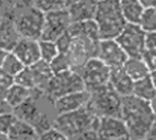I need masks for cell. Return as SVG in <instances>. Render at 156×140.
I'll return each instance as SVG.
<instances>
[{"mask_svg":"<svg viewBox=\"0 0 156 140\" xmlns=\"http://www.w3.org/2000/svg\"><path fill=\"white\" fill-rule=\"evenodd\" d=\"M132 95L146 101L155 99V72H151L148 76L133 81Z\"/></svg>","mask_w":156,"mask_h":140,"instance_id":"19","label":"cell"},{"mask_svg":"<svg viewBox=\"0 0 156 140\" xmlns=\"http://www.w3.org/2000/svg\"><path fill=\"white\" fill-rule=\"evenodd\" d=\"M155 99L146 101L133 95L122 97L121 118L125 123L130 138L144 139L156 123Z\"/></svg>","mask_w":156,"mask_h":140,"instance_id":"1","label":"cell"},{"mask_svg":"<svg viewBox=\"0 0 156 140\" xmlns=\"http://www.w3.org/2000/svg\"><path fill=\"white\" fill-rule=\"evenodd\" d=\"M138 25L144 32H153L156 28V10L155 6L144 8Z\"/></svg>","mask_w":156,"mask_h":140,"instance_id":"26","label":"cell"},{"mask_svg":"<svg viewBox=\"0 0 156 140\" xmlns=\"http://www.w3.org/2000/svg\"><path fill=\"white\" fill-rule=\"evenodd\" d=\"M44 16L45 13L35 5L17 13L14 17V22L20 36L39 40L44 25Z\"/></svg>","mask_w":156,"mask_h":140,"instance_id":"7","label":"cell"},{"mask_svg":"<svg viewBox=\"0 0 156 140\" xmlns=\"http://www.w3.org/2000/svg\"><path fill=\"white\" fill-rule=\"evenodd\" d=\"M32 94V89L21 86L17 83H14L9 88L5 91V97L7 104L13 109L20 105Z\"/></svg>","mask_w":156,"mask_h":140,"instance_id":"23","label":"cell"},{"mask_svg":"<svg viewBox=\"0 0 156 140\" xmlns=\"http://www.w3.org/2000/svg\"><path fill=\"white\" fill-rule=\"evenodd\" d=\"M97 135L98 138L102 139H130L125 123L117 117L99 118Z\"/></svg>","mask_w":156,"mask_h":140,"instance_id":"13","label":"cell"},{"mask_svg":"<svg viewBox=\"0 0 156 140\" xmlns=\"http://www.w3.org/2000/svg\"><path fill=\"white\" fill-rule=\"evenodd\" d=\"M20 37L14 22V17L2 15L0 19V49L8 52L12 51Z\"/></svg>","mask_w":156,"mask_h":140,"instance_id":"16","label":"cell"},{"mask_svg":"<svg viewBox=\"0 0 156 140\" xmlns=\"http://www.w3.org/2000/svg\"><path fill=\"white\" fill-rule=\"evenodd\" d=\"M15 83V78L13 76L7 74L4 70L0 69V91L5 92Z\"/></svg>","mask_w":156,"mask_h":140,"instance_id":"33","label":"cell"},{"mask_svg":"<svg viewBox=\"0 0 156 140\" xmlns=\"http://www.w3.org/2000/svg\"><path fill=\"white\" fill-rule=\"evenodd\" d=\"M90 92V97L85 105L89 111L97 118H121L122 97L107 83Z\"/></svg>","mask_w":156,"mask_h":140,"instance_id":"4","label":"cell"},{"mask_svg":"<svg viewBox=\"0 0 156 140\" xmlns=\"http://www.w3.org/2000/svg\"><path fill=\"white\" fill-rule=\"evenodd\" d=\"M38 138L41 139H66L65 136L58 131L57 128H55L53 126L44 131L41 135H39Z\"/></svg>","mask_w":156,"mask_h":140,"instance_id":"34","label":"cell"},{"mask_svg":"<svg viewBox=\"0 0 156 140\" xmlns=\"http://www.w3.org/2000/svg\"><path fill=\"white\" fill-rule=\"evenodd\" d=\"M34 5L44 13L65 7L64 0H34Z\"/></svg>","mask_w":156,"mask_h":140,"instance_id":"30","label":"cell"},{"mask_svg":"<svg viewBox=\"0 0 156 140\" xmlns=\"http://www.w3.org/2000/svg\"><path fill=\"white\" fill-rule=\"evenodd\" d=\"M122 67L133 81L141 79L151 73L141 57H128Z\"/></svg>","mask_w":156,"mask_h":140,"instance_id":"25","label":"cell"},{"mask_svg":"<svg viewBox=\"0 0 156 140\" xmlns=\"http://www.w3.org/2000/svg\"><path fill=\"white\" fill-rule=\"evenodd\" d=\"M24 67L25 66L22 64V62L10 51L7 52L0 69L15 77Z\"/></svg>","mask_w":156,"mask_h":140,"instance_id":"27","label":"cell"},{"mask_svg":"<svg viewBox=\"0 0 156 140\" xmlns=\"http://www.w3.org/2000/svg\"><path fill=\"white\" fill-rule=\"evenodd\" d=\"M39 46V53H40V59L49 64L51 60L58 54V50L55 41L49 40H38Z\"/></svg>","mask_w":156,"mask_h":140,"instance_id":"28","label":"cell"},{"mask_svg":"<svg viewBox=\"0 0 156 140\" xmlns=\"http://www.w3.org/2000/svg\"><path fill=\"white\" fill-rule=\"evenodd\" d=\"M67 32L72 36L76 35H83L92 40H100L99 28L94 19H89L80 22H72L67 29Z\"/></svg>","mask_w":156,"mask_h":140,"instance_id":"21","label":"cell"},{"mask_svg":"<svg viewBox=\"0 0 156 140\" xmlns=\"http://www.w3.org/2000/svg\"><path fill=\"white\" fill-rule=\"evenodd\" d=\"M109 84L121 97L132 95L133 80L126 73L122 66L110 68Z\"/></svg>","mask_w":156,"mask_h":140,"instance_id":"17","label":"cell"},{"mask_svg":"<svg viewBox=\"0 0 156 140\" xmlns=\"http://www.w3.org/2000/svg\"><path fill=\"white\" fill-rule=\"evenodd\" d=\"M53 74L62 72L68 69H71L69 57L66 53H59L51 60L48 64Z\"/></svg>","mask_w":156,"mask_h":140,"instance_id":"29","label":"cell"},{"mask_svg":"<svg viewBox=\"0 0 156 140\" xmlns=\"http://www.w3.org/2000/svg\"><path fill=\"white\" fill-rule=\"evenodd\" d=\"M84 89V83L80 73L74 69H68L52 75L47 85L45 97L50 103H53L64 95Z\"/></svg>","mask_w":156,"mask_h":140,"instance_id":"6","label":"cell"},{"mask_svg":"<svg viewBox=\"0 0 156 140\" xmlns=\"http://www.w3.org/2000/svg\"><path fill=\"white\" fill-rule=\"evenodd\" d=\"M146 140H155L156 139V123L150 128V130L148 131V133L145 136Z\"/></svg>","mask_w":156,"mask_h":140,"instance_id":"37","label":"cell"},{"mask_svg":"<svg viewBox=\"0 0 156 140\" xmlns=\"http://www.w3.org/2000/svg\"><path fill=\"white\" fill-rule=\"evenodd\" d=\"M147 50H156V34L155 31L145 32L144 36V48Z\"/></svg>","mask_w":156,"mask_h":140,"instance_id":"35","label":"cell"},{"mask_svg":"<svg viewBox=\"0 0 156 140\" xmlns=\"http://www.w3.org/2000/svg\"><path fill=\"white\" fill-rule=\"evenodd\" d=\"M28 67L30 69L34 84L33 89H37L45 93L47 85L53 75L49 67V65L47 62L40 59L35 64L28 66Z\"/></svg>","mask_w":156,"mask_h":140,"instance_id":"20","label":"cell"},{"mask_svg":"<svg viewBox=\"0 0 156 140\" xmlns=\"http://www.w3.org/2000/svg\"><path fill=\"white\" fill-rule=\"evenodd\" d=\"M142 60L145 63L151 72H155L156 68V50L144 49L142 56Z\"/></svg>","mask_w":156,"mask_h":140,"instance_id":"32","label":"cell"},{"mask_svg":"<svg viewBox=\"0 0 156 140\" xmlns=\"http://www.w3.org/2000/svg\"><path fill=\"white\" fill-rule=\"evenodd\" d=\"M93 19L99 28L100 39L116 38L127 24L122 14L119 0L99 1Z\"/></svg>","mask_w":156,"mask_h":140,"instance_id":"3","label":"cell"},{"mask_svg":"<svg viewBox=\"0 0 156 140\" xmlns=\"http://www.w3.org/2000/svg\"><path fill=\"white\" fill-rule=\"evenodd\" d=\"M7 52H8V51L0 49V67H1V66H2V64H3V61H4V59H5V56H6V54H7Z\"/></svg>","mask_w":156,"mask_h":140,"instance_id":"39","label":"cell"},{"mask_svg":"<svg viewBox=\"0 0 156 140\" xmlns=\"http://www.w3.org/2000/svg\"><path fill=\"white\" fill-rule=\"evenodd\" d=\"M71 21L66 7L45 13L40 39L55 41L67 31Z\"/></svg>","mask_w":156,"mask_h":140,"instance_id":"11","label":"cell"},{"mask_svg":"<svg viewBox=\"0 0 156 140\" xmlns=\"http://www.w3.org/2000/svg\"><path fill=\"white\" fill-rule=\"evenodd\" d=\"M85 89L91 91L109 83L110 67L98 57H91L78 70Z\"/></svg>","mask_w":156,"mask_h":140,"instance_id":"9","label":"cell"},{"mask_svg":"<svg viewBox=\"0 0 156 140\" xmlns=\"http://www.w3.org/2000/svg\"><path fill=\"white\" fill-rule=\"evenodd\" d=\"M25 67L31 66L40 60L38 40L20 37L11 51Z\"/></svg>","mask_w":156,"mask_h":140,"instance_id":"15","label":"cell"},{"mask_svg":"<svg viewBox=\"0 0 156 140\" xmlns=\"http://www.w3.org/2000/svg\"><path fill=\"white\" fill-rule=\"evenodd\" d=\"M96 57L111 68L122 66L128 58V56L115 38H108L99 40Z\"/></svg>","mask_w":156,"mask_h":140,"instance_id":"12","label":"cell"},{"mask_svg":"<svg viewBox=\"0 0 156 140\" xmlns=\"http://www.w3.org/2000/svg\"><path fill=\"white\" fill-rule=\"evenodd\" d=\"M43 96H45L44 92L37 89H32L31 96L12 109V112L16 118L24 120L31 125L38 137L44 131L51 128L53 124V122L50 121L48 115L42 111L41 107L38 104L39 98Z\"/></svg>","mask_w":156,"mask_h":140,"instance_id":"5","label":"cell"},{"mask_svg":"<svg viewBox=\"0 0 156 140\" xmlns=\"http://www.w3.org/2000/svg\"><path fill=\"white\" fill-rule=\"evenodd\" d=\"M138 1L141 3V5H142L144 8L155 6L156 0H138Z\"/></svg>","mask_w":156,"mask_h":140,"instance_id":"38","label":"cell"},{"mask_svg":"<svg viewBox=\"0 0 156 140\" xmlns=\"http://www.w3.org/2000/svg\"><path fill=\"white\" fill-rule=\"evenodd\" d=\"M90 97V92L86 89L64 95L53 101L52 107L56 114L74 111L84 107Z\"/></svg>","mask_w":156,"mask_h":140,"instance_id":"14","label":"cell"},{"mask_svg":"<svg viewBox=\"0 0 156 140\" xmlns=\"http://www.w3.org/2000/svg\"><path fill=\"white\" fill-rule=\"evenodd\" d=\"M145 32L138 24L127 23L115 40L128 57H141L144 48Z\"/></svg>","mask_w":156,"mask_h":140,"instance_id":"10","label":"cell"},{"mask_svg":"<svg viewBox=\"0 0 156 140\" xmlns=\"http://www.w3.org/2000/svg\"><path fill=\"white\" fill-rule=\"evenodd\" d=\"M99 118L92 115L86 106L74 111L57 115L52 126L60 131L66 139L98 138Z\"/></svg>","mask_w":156,"mask_h":140,"instance_id":"2","label":"cell"},{"mask_svg":"<svg viewBox=\"0 0 156 140\" xmlns=\"http://www.w3.org/2000/svg\"><path fill=\"white\" fill-rule=\"evenodd\" d=\"M7 138L10 139H37L38 135L31 125L16 118L7 133Z\"/></svg>","mask_w":156,"mask_h":140,"instance_id":"22","label":"cell"},{"mask_svg":"<svg viewBox=\"0 0 156 140\" xmlns=\"http://www.w3.org/2000/svg\"><path fill=\"white\" fill-rule=\"evenodd\" d=\"M79 0H64V4H65V7H68V6H69L70 5H72V4H74V3H76V2H78Z\"/></svg>","mask_w":156,"mask_h":140,"instance_id":"40","label":"cell"},{"mask_svg":"<svg viewBox=\"0 0 156 140\" xmlns=\"http://www.w3.org/2000/svg\"><path fill=\"white\" fill-rule=\"evenodd\" d=\"M16 117L12 111L0 114V133L7 135L10 128L16 121Z\"/></svg>","mask_w":156,"mask_h":140,"instance_id":"31","label":"cell"},{"mask_svg":"<svg viewBox=\"0 0 156 140\" xmlns=\"http://www.w3.org/2000/svg\"><path fill=\"white\" fill-rule=\"evenodd\" d=\"M122 14L127 23L138 24L144 9L138 0H119Z\"/></svg>","mask_w":156,"mask_h":140,"instance_id":"24","label":"cell"},{"mask_svg":"<svg viewBox=\"0 0 156 140\" xmlns=\"http://www.w3.org/2000/svg\"><path fill=\"white\" fill-rule=\"evenodd\" d=\"M95 1H97V2H99V1H101V0H95Z\"/></svg>","mask_w":156,"mask_h":140,"instance_id":"41","label":"cell"},{"mask_svg":"<svg viewBox=\"0 0 156 140\" xmlns=\"http://www.w3.org/2000/svg\"><path fill=\"white\" fill-rule=\"evenodd\" d=\"M11 111H12V108L5 100V92L0 91V114L5 113V112H11Z\"/></svg>","mask_w":156,"mask_h":140,"instance_id":"36","label":"cell"},{"mask_svg":"<svg viewBox=\"0 0 156 140\" xmlns=\"http://www.w3.org/2000/svg\"><path fill=\"white\" fill-rule=\"evenodd\" d=\"M98 2L95 0H79L78 2L66 7L72 22L85 21L89 19H93Z\"/></svg>","mask_w":156,"mask_h":140,"instance_id":"18","label":"cell"},{"mask_svg":"<svg viewBox=\"0 0 156 140\" xmlns=\"http://www.w3.org/2000/svg\"><path fill=\"white\" fill-rule=\"evenodd\" d=\"M98 41L92 40L83 35L72 36L66 52L71 69L78 71L91 57H96Z\"/></svg>","mask_w":156,"mask_h":140,"instance_id":"8","label":"cell"}]
</instances>
